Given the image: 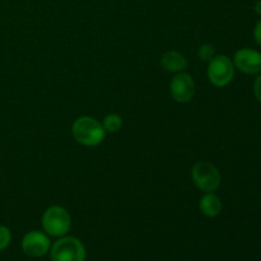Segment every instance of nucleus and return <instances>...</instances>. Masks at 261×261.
Returning <instances> with one entry per match:
<instances>
[{"label": "nucleus", "mask_w": 261, "mask_h": 261, "mask_svg": "<svg viewBox=\"0 0 261 261\" xmlns=\"http://www.w3.org/2000/svg\"><path fill=\"white\" fill-rule=\"evenodd\" d=\"M163 68L171 73H181L188 68V60L178 51H167L161 59Z\"/></svg>", "instance_id": "obj_9"}, {"label": "nucleus", "mask_w": 261, "mask_h": 261, "mask_svg": "<svg viewBox=\"0 0 261 261\" xmlns=\"http://www.w3.org/2000/svg\"><path fill=\"white\" fill-rule=\"evenodd\" d=\"M254 93H255V97L257 98V101L261 103V74L257 76L256 81H255L254 83Z\"/></svg>", "instance_id": "obj_14"}, {"label": "nucleus", "mask_w": 261, "mask_h": 261, "mask_svg": "<svg viewBox=\"0 0 261 261\" xmlns=\"http://www.w3.org/2000/svg\"><path fill=\"white\" fill-rule=\"evenodd\" d=\"M74 139L86 147H96L106 138V130L102 122L91 116H82L74 121L71 127Z\"/></svg>", "instance_id": "obj_1"}, {"label": "nucleus", "mask_w": 261, "mask_h": 261, "mask_svg": "<svg viewBox=\"0 0 261 261\" xmlns=\"http://www.w3.org/2000/svg\"><path fill=\"white\" fill-rule=\"evenodd\" d=\"M199 208L204 216L213 218L217 217L222 211V201L218 195L214 193H205V195L199 201Z\"/></svg>", "instance_id": "obj_10"}, {"label": "nucleus", "mask_w": 261, "mask_h": 261, "mask_svg": "<svg viewBox=\"0 0 261 261\" xmlns=\"http://www.w3.org/2000/svg\"><path fill=\"white\" fill-rule=\"evenodd\" d=\"M208 63L209 82L216 87L228 86L234 76L233 61L226 55H216Z\"/></svg>", "instance_id": "obj_4"}, {"label": "nucleus", "mask_w": 261, "mask_h": 261, "mask_svg": "<svg viewBox=\"0 0 261 261\" xmlns=\"http://www.w3.org/2000/svg\"><path fill=\"white\" fill-rule=\"evenodd\" d=\"M254 38L257 45L261 46V19L256 23V25L254 28Z\"/></svg>", "instance_id": "obj_15"}, {"label": "nucleus", "mask_w": 261, "mask_h": 261, "mask_svg": "<svg viewBox=\"0 0 261 261\" xmlns=\"http://www.w3.org/2000/svg\"><path fill=\"white\" fill-rule=\"evenodd\" d=\"M255 12L261 17V0H257L256 4H255Z\"/></svg>", "instance_id": "obj_16"}, {"label": "nucleus", "mask_w": 261, "mask_h": 261, "mask_svg": "<svg viewBox=\"0 0 261 261\" xmlns=\"http://www.w3.org/2000/svg\"><path fill=\"white\" fill-rule=\"evenodd\" d=\"M198 56L199 59L204 61H211L212 59L216 56V48L213 47L209 43H205V45H201L198 50Z\"/></svg>", "instance_id": "obj_12"}, {"label": "nucleus", "mask_w": 261, "mask_h": 261, "mask_svg": "<svg viewBox=\"0 0 261 261\" xmlns=\"http://www.w3.org/2000/svg\"><path fill=\"white\" fill-rule=\"evenodd\" d=\"M102 126L106 130V133H117L122 126L121 116L116 114L107 115V116H105L103 121H102Z\"/></svg>", "instance_id": "obj_11"}, {"label": "nucleus", "mask_w": 261, "mask_h": 261, "mask_svg": "<svg viewBox=\"0 0 261 261\" xmlns=\"http://www.w3.org/2000/svg\"><path fill=\"white\" fill-rule=\"evenodd\" d=\"M171 97L178 103H186L191 101L195 94V82L190 74L177 73L170 84Z\"/></svg>", "instance_id": "obj_6"}, {"label": "nucleus", "mask_w": 261, "mask_h": 261, "mask_svg": "<svg viewBox=\"0 0 261 261\" xmlns=\"http://www.w3.org/2000/svg\"><path fill=\"white\" fill-rule=\"evenodd\" d=\"M42 227L46 234L53 237H63L71 227V217L65 208L53 205L45 211L42 216Z\"/></svg>", "instance_id": "obj_2"}, {"label": "nucleus", "mask_w": 261, "mask_h": 261, "mask_svg": "<svg viewBox=\"0 0 261 261\" xmlns=\"http://www.w3.org/2000/svg\"><path fill=\"white\" fill-rule=\"evenodd\" d=\"M12 241V233H10L9 228L0 224V251L7 249Z\"/></svg>", "instance_id": "obj_13"}, {"label": "nucleus", "mask_w": 261, "mask_h": 261, "mask_svg": "<svg viewBox=\"0 0 261 261\" xmlns=\"http://www.w3.org/2000/svg\"><path fill=\"white\" fill-rule=\"evenodd\" d=\"M86 247L75 237H61L50 249L51 261H86Z\"/></svg>", "instance_id": "obj_3"}, {"label": "nucleus", "mask_w": 261, "mask_h": 261, "mask_svg": "<svg viewBox=\"0 0 261 261\" xmlns=\"http://www.w3.org/2000/svg\"><path fill=\"white\" fill-rule=\"evenodd\" d=\"M194 184L204 193H213L221 185V173L218 168L209 162L196 163L191 171Z\"/></svg>", "instance_id": "obj_5"}, {"label": "nucleus", "mask_w": 261, "mask_h": 261, "mask_svg": "<svg viewBox=\"0 0 261 261\" xmlns=\"http://www.w3.org/2000/svg\"><path fill=\"white\" fill-rule=\"evenodd\" d=\"M233 65L246 74L261 73V54L252 48H241L234 54Z\"/></svg>", "instance_id": "obj_8"}, {"label": "nucleus", "mask_w": 261, "mask_h": 261, "mask_svg": "<svg viewBox=\"0 0 261 261\" xmlns=\"http://www.w3.org/2000/svg\"><path fill=\"white\" fill-rule=\"evenodd\" d=\"M51 249L50 240L43 232L31 231L24 234L22 240V250L30 257L45 256Z\"/></svg>", "instance_id": "obj_7"}]
</instances>
